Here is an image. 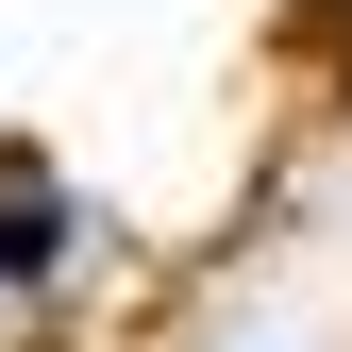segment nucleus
I'll list each match as a JSON object with an SVG mask.
<instances>
[{"mask_svg": "<svg viewBox=\"0 0 352 352\" xmlns=\"http://www.w3.org/2000/svg\"><path fill=\"white\" fill-rule=\"evenodd\" d=\"M51 235H67L51 201H34V218H0V269H51Z\"/></svg>", "mask_w": 352, "mask_h": 352, "instance_id": "f257e3e1", "label": "nucleus"}]
</instances>
